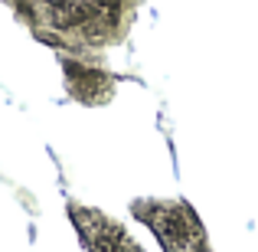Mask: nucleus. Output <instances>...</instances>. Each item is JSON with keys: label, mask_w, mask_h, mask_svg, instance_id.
I'll return each instance as SVG.
<instances>
[{"label": "nucleus", "mask_w": 258, "mask_h": 252, "mask_svg": "<svg viewBox=\"0 0 258 252\" xmlns=\"http://www.w3.org/2000/svg\"><path fill=\"white\" fill-rule=\"evenodd\" d=\"M189 216V213H186ZM186 216H180V213H160L157 216V229H160V236H167V242H173V246H183V242L189 239V229H186Z\"/></svg>", "instance_id": "f257e3e1"}, {"label": "nucleus", "mask_w": 258, "mask_h": 252, "mask_svg": "<svg viewBox=\"0 0 258 252\" xmlns=\"http://www.w3.org/2000/svg\"><path fill=\"white\" fill-rule=\"evenodd\" d=\"M118 242H121V236L114 233H108V229H101V233H95L92 236V246H95V252H121L118 249Z\"/></svg>", "instance_id": "f03ea898"}, {"label": "nucleus", "mask_w": 258, "mask_h": 252, "mask_svg": "<svg viewBox=\"0 0 258 252\" xmlns=\"http://www.w3.org/2000/svg\"><path fill=\"white\" fill-rule=\"evenodd\" d=\"M82 36L92 39V43H101L108 36V30H101V23H88V26H82Z\"/></svg>", "instance_id": "7ed1b4c3"}]
</instances>
